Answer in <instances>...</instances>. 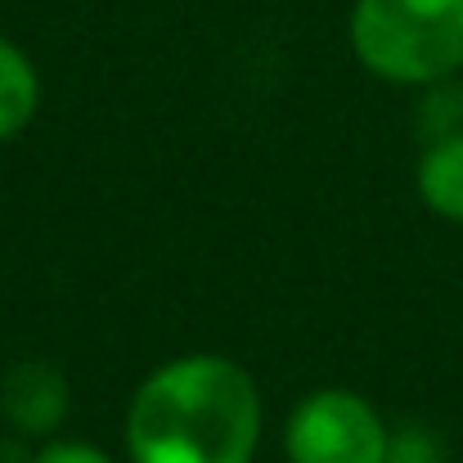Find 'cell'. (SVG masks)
Masks as SVG:
<instances>
[{
	"label": "cell",
	"instance_id": "obj_1",
	"mask_svg": "<svg viewBox=\"0 0 463 463\" xmlns=\"http://www.w3.org/2000/svg\"><path fill=\"white\" fill-rule=\"evenodd\" d=\"M261 387L216 351L157 364L127 405L131 463H252L261 446Z\"/></svg>",
	"mask_w": 463,
	"mask_h": 463
},
{
	"label": "cell",
	"instance_id": "obj_2",
	"mask_svg": "<svg viewBox=\"0 0 463 463\" xmlns=\"http://www.w3.org/2000/svg\"><path fill=\"white\" fill-rule=\"evenodd\" d=\"M355 63L405 90L463 77V0H355L346 14Z\"/></svg>",
	"mask_w": 463,
	"mask_h": 463
},
{
	"label": "cell",
	"instance_id": "obj_3",
	"mask_svg": "<svg viewBox=\"0 0 463 463\" xmlns=\"http://www.w3.org/2000/svg\"><path fill=\"white\" fill-rule=\"evenodd\" d=\"M387 419L351 387L310 392L284 423L288 463H387Z\"/></svg>",
	"mask_w": 463,
	"mask_h": 463
},
{
	"label": "cell",
	"instance_id": "obj_4",
	"mask_svg": "<svg viewBox=\"0 0 463 463\" xmlns=\"http://www.w3.org/2000/svg\"><path fill=\"white\" fill-rule=\"evenodd\" d=\"M0 414L23 441H50L72 414V387L50 360H18L0 378Z\"/></svg>",
	"mask_w": 463,
	"mask_h": 463
},
{
	"label": "cell",
	"instance_id": "obj_5",
	"mask_svg": "<svg viewBox=\"0 0 463 463\" xmlns=\"http://www.w3.org/2000/svg\"><path fill=\"white\" fill-rule=\"evenodd\" d=\"M414 189L432 216L463 225V131L450 140L423 145L414 166Z\"/></svg>",
	"mask_w": 463,
	"mask_h": 463
},
{
	"label": "cell",
	"instance_id": "obj_6",
	"mask_svg": "<svg viewBox=\"0 0 463 463\" xmlns=\"http://www.w3.org/2000/svg\"><path fill=\"white\" fill-rule=\"evenodd\" d=\"M36 109H41V72L18 41L0 36V145L18 140L32 127Z\"/></svg>",
	"mask_w": 463,
	"mask_h": 463
},
{
	"label": "cell",
	"instance_id": "obj_7",
	"mask_svg": "<svg viewBox=\"0 0 463 463\" xmlns=\"http://www.w3.org/2000/svg\"><path fill=\"white\" fill-rule=\"evenodd\" d=\"M463 131V77H446V81H432L419 90V104H414V136L423 145H437V140H450Z\"/></svg>",
	"mask_w": 463,
	"mask_h": 463
},
{
	"label": "cell",
	"instance_id": "obj_8",
	"mask_svg": "<svg viewBox=\"0 0 463 463\" xmlns=\"http://www.w3.org/2000/svg\"><path fill=\"white\" fill-rule=\"evenodd\" d=\"M387 463H446V441L428 423H401L392 428Z\"/></svg>",
	"mask_w": 463,
	"mask_h": 463
},
{
	"label": "cell",
	"instance_id": "obj_9",
	"mask_svg": "<svg viewBox=\"0 0 463 463\" xmlns=\"http://www.w3.org/2000/svg\"><path fill=\"white\" fill-rule=\"evenodd\" d=\"M27 463H113V455L95 441H77V437H50L32 450Z\"/></svg>",
	"mask_w": 463,
	"mask_h": 463
}]
</instances>
